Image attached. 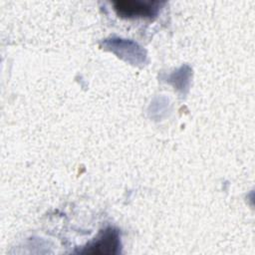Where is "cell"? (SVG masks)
Instances as JSON below:
<instances>
[{"mask_svg":"<svg viewBox=\"0 0 255 255\" xmlns=\"http://www.w3.org/2000/svg\"><path fill=\"white\" fill-rule=\"evenodd\" d=\"M155 3H143L138 1H117L115 10L122 17H151L155 15L157 7Z\"/></svg>","mask_w":255,"mask_h":255,"instance_id":"1","label":"cell"}]
</instances>
